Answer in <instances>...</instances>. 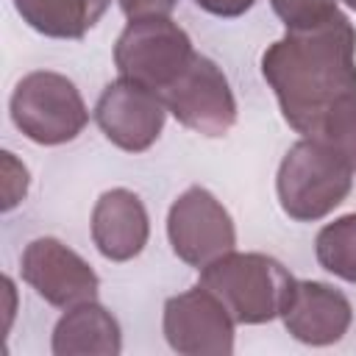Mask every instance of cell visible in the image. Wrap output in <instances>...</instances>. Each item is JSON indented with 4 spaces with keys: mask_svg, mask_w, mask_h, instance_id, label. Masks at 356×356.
Returning <instances> with one entry per match:
<instances>
[{
    "mask_svg": "<svg viewBox=\"0 0 356 356\" xmlns=\"http://www.w3.org/2000/svg\"><path fill=\"white\" fill-rule=\"evenodd\" d=\"M147 211L128 189H108L92 209V239L111 261H128L147 245Z\"/></svg>",
    "mask_w": 356,
    "mask_h": 356,
    "instance_id": "7c38bea8",
    "label": "cell"
},
{
    "mask_svg": "<svg viewBox=\"0 0 356 356\" xmlns=\"http://www.w3.org/2000/svg\"><path fill=\"white\" fill-rule=\"evenodd\" d=\"M14 125L36 145L72 142L89 122L81 92L67 75L36 70L28 72L8 100Z\"/></svg>",
    "mask_w": 356,
    "mask_h": 356,
    "instance_id": "277c9868",
    "label": "cell"
},
{
    "mask_svg": "<svg viewBox=\"0 0 356 356\" xmlns=\"http://www.w3.org/2000/svg\"><path fill=\"white\" fill-rule=\"evenodd\" d=\"M195 6H200L203 11H209L214 17H239V14L250 11L256 6V0H195Z\"/></svg>",
    "mask_w": 356,
    "mask_h": 356,
    "instance_id": "d6986e66",
    "label": "cell"
},
{
    "mask_svg": "<svg viewBox=\"0 0 356 356\" xmlns=\"http://www.w3.org/2000/svg\"><path fill=\"white\" fill-rule=\"evenodd\" d=\"M28 192V170L14 159V153H3V209L11 211Z\"/></svg>",
    "mask_w": 356,
    "mask_h": 356,
    "instance_id": "e0dca14e",
    "label": "cell"
},
{
    "mask_svg": "<svg viewBox=\"0 0 356 356\" xmlns=\"http://www.w3.org/2000/svg\"><path fill=\"white\" fill-rule=\"evenodd\" d=\"M353 175L356 172L339 153L303 136L289 147L278 167V203L292 220H320L348 197Z\"/></svg>",
    "mask_w": 356,
    "mask_h": 356,
    "instance_id": "3957f363",
    "label": "cell"
},
{
    "mask_svg": "<svg viewBox=\"0 0 356 356\" xmlns=\"http://www.w3.org/2000/svg\"><path fill=\"white\" fill-rule=\"evenodd\" d=\"M22 278L53 306L72 309L95 300L97 275L95 270L64 242L53 236L33 239L22 253Z\"/></svg>",
    "mask_w": 356,
    "mask_h": 356,
    "instance_id": "30bf717a",
    "label": "cell"
},
{
    "mask_svg": "<svg viewBox=\"0 0 356 356\" xmlns=\"http://www.w3.org/2000/svg\"><path fill=\"white\" fill-rule=\"evenodd\" d=\"M111 0H14L19 17L53 39H81L97 25Z\"/></svg>",
    "mask_w": 356,
    "mask_h": 356,
    "instance_id": "5bb4252c",
    "label": "cell"
},
{
    "mask_svg": "<svg viewBox=\"0 0 356 356\" xmlns=\"http://www.w3.org/2000/svg\"><path fill=\"white\" fill-rule=\"evenodd\" d=\"M195 50L184 28L170 17H142L131 19L117 39L114 64L120 75L150 86L153 92L167 89L192 61Z\"/></svg>",
    "mask_w": 356,
    "mask_h": 356,
    "instance_id": "5b68a950",
    "label": "cell"
},
{
    "mask_svg": "<svg viewBox=\"0 0 356 356\" xmlns=\"http://www.w3.org/2000/svg\"><path fill=\"white\" fill-rule=\"evenodd\" d=\"M164 337L178 353H231L234 317L206 286H192L164 303Z\"/></svg>",
    "mask_w": 356,
    "mask_h": 356,
    "instance_id": "9c48e42d",
    "label": "cell"
},
{
    "mask_svg": "<svg viewBox=\"0 0 356 356\" xmlns=\"http://www.w3.org/2000/svg\"><path fill=\"white\" fill-rule=\"evenodd\" d=\"M264 81L273 86L284 120L303 136L356 97V31L337 11L312 28H292L261 56Z\"/></svg>",
    "mask_w": 356,
    "mask_h": 356,
    "instance_id": "6da1fadb",
    "label": "cell"
},
{
    "mask_svg": "<svg viewBox=\"0 0 356 356\" xmlns=\"http://www.w3.org/2000/svg\"><path fill=\"white\" fill-rule=\"evenodd\" d=\"M117 3L128 19H142V17H167L178 0H117Z\"/></svg>",
    "mask_w": 356,
    "mask_h": 356,
    "instance_id": "ac0fdd59",
    "label": "cell"
},
{
    "mask_svg": "<svg viewBox=\"0 0 356 356\" xmlns=\"http://www.w3.org/2000/svg\"><path fill=\"white\" fill-rule=\"evenodd\" d=\"M270 3H273V11L286 25V31L320 25L339 11L337 0H270Z\"/></svg>",
    "mask_w": 356,
    "mask_h": 356,
    "instance_id": "2e32d148",
    "label": "cell"
},
{
    "mask_svg": "<svg viewBox=\"0 0 356 356\" xmlns=\"http://www.w3.org/2000/svg\"><path fill=\"white\" fill-rule=\"evenodd\" d=\"M342 3H345L348 8H353V11H356V0H342Z\"/></svg>",
    "mask_w": 356,
    "mask_h": 356,
    "instance_id": "ffe728a7",
    "label": "cell"
},
{
    "mask_svg": "<svg viewBox=\"0 0 356 356\" xmlns=\"http://www.w3.org/2000/svg\"><path fill=\"white\" fill-rule=\"evenodd\" d=\"M167 236L175 256L192 267H206L236 245L231 214L203 186H189L170 206Z\"/></svg>",
    "mask_w": 356,
    "mask_h": 356,
    "instance_id": "52a82bcc",
    "label": "cell"
},
{
    "mask_svg": "<svg viewBox=\"0 0 356 356\" xmlns=\"http://www.w3.org/2000/svg\"><path fill=\"white\" fill-rule=\"evenodd\" d=\"M200 286L220 298L234 323L259 325L278 317L295 289V278L281 261L264 253L228 250L200 267Z\"/></svg>",
    "mask_w": 356,
    "mask_h": 356,
    "instance_id": "7a4b0ae2",
    "label": "cell"
},
{
    "mask_svg": "<svg viewBox=\"0 0 356 356\" xmlns=\"http://www.w3.org/2000/svg\"><path fill=\"white\" fill-rule=\"evenodd\" d=\"M317 261L323 270L356 284V214H345L317 234Z\"/></svg>",
    "mask_w": 356,
    "mask_h": 356,
    "instance_id": "9a60e30c",
    "label": "cell"
},
{
    "mask_svg": "<svg viewBox=\"0 0 356 356\" xmlns=\"http://www.w3.org/2000/svg\"><path fill=\"white\" fill-rule=\"evenodd\" d=\"M167 106L150 86L120 75L108 83L95 106V120L108 142L128 153L147 150L164 128Z\"/></svg>",
    "mask_w": 356,
    "mask_h": 356,
    "instance_id": "ba28073f",
    "label": "cell"
},
{
    "mask_svg": "<svg viewBox=\"0 0 356 356\" xmlns=\"http://www.w3.org/2000/svg\"><path fill=\"white\" fill-rule=\"evenodd\" d=\"M161 100L175 120L203 136H225L236 122V100L222 70L195 53L186 70L161 89Z\"/></svg>",
    "mask_w": 356,
    "mask_h": 356,
    "instance_id": "8992f818",
    "label": "cell"
},
{
    "mask_svg": "<svg viewBox=\"0 0 356 356\" xmlns=\"http://www.w3.org/2000/svg\"><path fill=\"white\" fill-rule=\"evenodd\" d=\"M281 317L295 339L306 345H331L339 342L350 325V303L328 284L295 281Z\"/></svg>",
    "mask_w": 356,
    "mask_h": 356,
    "instance_id": "8fae6325",
    "label": "cell"
},
{
    "mask_svg": "<svg viewBox=\"0 0 356 356\" xmlns=\"http://www.w3.org/2000/svg\"><path fill=\"white\" fill-rule=\"evenodd\" d=\"M53 353H120V325L95 300L78 303L58 320Z\"/></svg>",
    "mask_w": 356,
    "mask_h": 356,
    "instance_id": "4fadbf2b",
    "label": "cell"
}]
</instances>
